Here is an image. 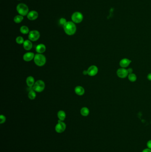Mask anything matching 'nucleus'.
Masks as SVG:
<instances>
[{
  "mask_svg": "<svg viewBox=\"0 0 151 152\" xmlns=\"http://www.w3.org/2000/svg\"><path fill=\"white\" fill-rule=\"evenodd\" d=\"M63 27L65 32L68 35L71 36L76 33V26L75 23L73 21H67Z\"/></svg>",
  "mask_w": 151,
  "mask_h": 152,
  "instance_id": "nucleus-1",
  "label": "nucleus"
},
{
  "mask_svg": "<svg viewBox=\"0 0 151 152\" xmlns=\"http://www.w3.org/2000/svg\"><path fill=\"white\" fill-rule=\"evenodd\" d=\"M34 61L36 65L39 67L43 66L46 64V57L42 54L37 53L35 55Z\"/></svg>",
  "mask_w": 151,
  "mask_h": 152,
  "instance_id": "nucleus-2",
  "label": "nucleus"
},
{
  "mask_svg": "<svg viewBox=\"0 0 151 152\" xmlns=\"http://www.w3.org/2000/svg\"><path fill=\"white\" fill-rule=\"evenodd\" d=\"M17 10L19 15L23 16H27L29 13V8L27 5L24 3L19 4L17 6Z\"/></svg>",
  "mask_w": 151,
  "mask_h": 152,
  "instance_id": "nucleus-3",
  "label": "nucleus"
},
{
  "mask_svg": "<svg viewBox=\"0 0 151 152\" xmlns=\"http://www.w3.org/2000/svg\"><path fill=\"white\" fill-rule=\"evenodd\" d=\"M45 87V84L43 80H38L35 82L34 86L32 87L33 89L36 92H41L44 90Z\"/></svg>",
  "mask_w": 151,
  "mask_h": 152,
  "instance_id": "nucleus-4",
  "label": "nucleus"
},
{
  "mask_svg": "<svg viewBox=\"0 0 151 152\" xmlns=\"http://www.w3.org/2000/svg\"><path fill=\"white\" fill-rule=\"evenodd\" d=\"M83 16L81 13L79 12H75L71 16L72 21L75 23H80L83 21Z\"/></svg>",
  "mask_w": 151,
  "mask_h": 152,
  "instance_id": "nucleus-5",
  "label": "nucleus"
},
{
  "mask_svg": "<svg viewBox=\"0 0 151 152\" xmlns=\"http://www.w3.org/2000/svg\"><path fill=\"white\" fill-rule=\"evenodd\" d=\"M40 33L36 30L31 31L29 33V39L32 41H37L40 38Z\"/></svg>",
  "mask_w": 151,
  "mask_h": 152,
  "instance_id": "nucleus-6",
  "label": "nucleus"
},
{
  "mask_svg": "<svg viewBox=\"0 0 151 152\" xmlns=\"http://www.w3.org/2000/svg\"><path fill=\"white\" fill-rule=\"evenodd\" d=\"M66 128V124L63 122V121H61L60 120H59L58 121L57 124L56 125L55 127V130L57 133H62Z\"/></svg>",
  "mask_w": 151,
  "mask_h": 152,
  "instance_id": "nucleus-7",
  "label": "nucleus"
},
{
  "mask_svg": "<svg viewBox=\"0 0 151 152\" xmlns=\"http://www.w3.org/2000/svg\"><path fill=\"white\" fill-rule=\"evenodd\" d=\"M117 74L118 77L121 78H125L128 77L129 73L128 72L127 69L126 68H121L117 69Z\"/></svg>",
  "mask_w": 151,
  "mask_h": 152,
  "instance_id": "nucleus-8",
  "label": "nucleus"
},
{
  "mask_svg": "<svg viewBox=\"0 0 151 152\" xmlns=\"http://www.w3.org/2000/svg\"><path fill=\"white\" fill-rule=\"evenodd\" d=\"M98 71L99 69L96 65H91L87 69L88 75L91 77H93L97 75Z\"/></svg>",
  "mask_w": 151,
  "mask_h": 152,
  "instance_id": "nucleus-9",
  "label": "nucleus"
},
{
  "mask_svg": "<svg viewBox=\"0 0 151 152\" xmlns=\"http://www.w3.org/2000/svg\"><path fill=\"white\" fill-rule=\"evenodd\" d=\"M39 16V14L36 11L32 10L30 11L28 14V19L30 21H34Z\"/></svg>",
  "mask_w": 151,
  "mask_h": 152,
  "instance_id": "nucleus-10",
  "label": "nucleus"
},
{
  "mask_svg": "<svg viewBox=\"0 0 151 152\" xmlns=\"http://www.w3.org/2000/svg\"><path fill=\"white\" fill-rule=\"evenodd\" d=\"M35 56V55L33 53L28 52L24 55L23 59L25 62H30L33 59H34Z\"/></svg>",
  "mask_w": 151,
  "mask_h": 152,
  "instance_id": "nucleus-11",
  "label": "nucleus"
},
{
  "mask_svg": "<svg viewBox=\"0 0 151 152\" xmlns=\"http://www.w3.org/2000/svg\"><path fill=\"white\" fill-rule=\"evenodd\" d=\"M132 61L127 58H123L119 62V65L121 68H126L129 66V65L131 63Z\"/></svg>",
  "mask_w": 151,
  "mask_h": 152,
  "instance_id": "nucleus-12",
  "label": "nucleus"
},
{
  "mask_svg": "<svg viewBox=\"0 0 151 152\" xmlns=\"http://www.w3.org/2000/svg\"><path fill=\"white\" fill-rule=\"evenodd\" d=\"M46 47L44 44H40L37 45L36 48V51L38 53H44L46 51Z\"/></svg>",
  "mask_w": 151,
  "mask_h": 152,
  "instance_id": "nucleus-13",
  "label": "nucleus"
},
{
  "mask_svg": "<svg viewBox=\"0 0 151 152\" xmlns=\"http://www.w3.org/2000/svg\"><path fill=\"white\" fill-rule=\"evenodd\" d=\"M23 47L24 49L26 50H30L32 48V41L29 40H26L24 41L23 43Z\"/></svg>",
  "mask_w": 151,
  "mask_h": 152,
  "instance_id": "nucleus-14",
  "label": "nucleus"
},
{
  "mask_svg": "<svg viewBox=\"0 0 151 152\" xmlns=\"http://www.w3.org/2000/svg\"><path fill=\"white\" fill-rule=\"evenodd\" d=\"M75 91L76 94L79 96H82L85 93V89L81 86H77L75 87Z\"/></svg>",
  "mask_w": 151,
  "mask_h": 152,
  "instance_id": "nucleus-15",
  "label": "nucleus"
},
{
  "mask_svg": "<svg viewBox=\"0 0 151 152\" xmlns=\"http://www.w3.org/2000/svg\"><path fill=\"white\" fill-rule=\"evenodd\" d=\"M26 83L29 87H32L35 83V81L34 77L32 76L28 77L26 79Z\"/></svg>",
  "mask_w": 151,
  "mask_h": 152,
  "instance_id": "nucleus-16",
  "label": "nucleus"
},
{
  "mask_svg": "<svg viewBox=\"0 0 151 152\" xmlns=\"http://www.w3.org/2000/svg\"><path fill=\"white\" fill-rule=\"evenodd\" d=\"M57 116L60 120L61 121H63L66 118V113H65L64 111H63V110H60L58 112Z\"/></svg>",
  "mask_w": 151,
  "mask_h": 152,
  "instance_id": "nucleus-17",
  "label": "nucleus"
},
{
  "mask_svg": "<svg viewBox=\"0 0 151 152\" xmlns=\"http://www.w3.org/2000/svg\"><path fill=\"white\" fill-rule=\"evenodd\" d=\"M80 113L82 116H87L89 114L90 110H89L88 108L86 107H84L81 109Z\"/></svg>",
  "mask_w": 151,
  "mask_h": 152,
  "instance_id": "nucleus-18",
  "label": "nucleus"
},
{
  "mask_svg": "<svg viewBox=\"0 0 151 152\" xmlns=\"http://www.w3.org/2000/svg\"><path fill=\"white\" fill-rule=\"evenodd\" d=\"M36 96V91L32 89L29 90V92L28 94V97L30 100H34L35 99Z\"/></svg>",
  "mask_w": 151,
  "mask_h": 152,
  "instance_id": "nucleus-19",
  "label": "nucleus"
},
{
  "mask_svg": "<svg viewBox=\"0 0 151 152\" xmlns=\"http://www.w3.org/2000/svg\"><path fill=\"white\" fill-rule=\"evenodd\" d=\"M20 32L23 34H27L30 32L29 28L25 26H22L20 28Z\"/></svg>",
  "mask_w": 151,
  "mask_h": 152,
  "instance_id": "nucleus-20",
  "label": "nucleus"
},
{
  "mask_svg": "<svg viewBox=\"0 0 151 152\" xmlns=\"http://www.w3.org/2000/svg\"><path fill=\"white\" fill-rule=\"evenodd\" d=\"M24 20V17L20 15L16 16L14 18V21L16 23H20Z\"/></svg>",
  "mask_w": 151,
  "mask_h": 152,
  "instance_id": "nucleus-21",
  "label": "nucleus"
},
{
  "mask_svg": "<svg viewBox=\"0 0 151 152\" xmlns=\"http://www.w3.org/2000/svg\"><path fill=\"white\" fill-rule=\"evenodd\" d=\"M128 77L129 80H130L131 82H135L136 81L137 79V77L135 74L133 73L129 74L128 76Z\"/></svg>",
  "mask_w": 151,
  "mask_h": 152,
  "instance_id": "nucleus-22",
  "label": "nucleus"
},
{
  "mask_svg": "<svg viewBox=\"0 0 151 152\" xmlns=\"http://www.w3.org/2000/svg\"><path fill=\"white\" fill-rule=\"evenodd\" d=\"M16 42L18 44H23L24 41V38L23 37H21V36H18V37H17V38H16Z\"/></svg>",
  "mask_w": 151,
  "mask_h": 152,
  "instance_id": "nucleus-23",
  "label": "nucleus"
},
{
  "mask_svg": "<svg viewBox=\"0 0 151 152\" xmlns=\"http://www.w3.org/2000/svg\"><path fill=\"white\" fill-rule=\"evenodd\" d=\"M67 22V21H66V19L64 18H63V17H62V18H60V21H59V22H60V25L63 26H64L65 24H66Z\"/></svg>",
  "mask_w": 151,
  "mask_h": 152,
  "instance_id": "nucleus-24",
  "label": "nucleus"
},
{
  "mask_svg": "<svg viewBox=\"0 0 151 152\" xmlns=\"http://www.w3.org/2000/svg\"><path fill=\"white\" fill-rule=\"evenodd\" d=\"M6 121V118L3 115H1L0 116V123L2 124L5 122Z\"/></svg>",
  "mask_w": 151,
  "mask_h": 152,
  "instance_id": "nucleus-25",
  "label": "nucleus"
},
{
  "mask_svg": "<svg viewBox=\"0 0 151 152\" xmlns=\"http://www.w3.org/2000/svg\"><path fill=\"white\" fill-rule=\"evenodd\" d=\"M147 146L148 147V148L151 149V140H149L147 143Z\"/></svg>",
  "mask_w": 151,
  "mask_h": 152,
  "instance_id": "nucleus-26",
  "label": "nucleus"
},
{
  "mask_svg": "<svg viewBox=\"0 0 151 152\" xmlns=\"http://www.w3.org/2000/svg\"><path fill=\"white\" fill-rule=\"evenodd\" d=\"M127 71L128 73H129V74H132V73H132V72H133V69H132V68H129L128 69Z\"/></svg>",
  "mask_w": 151,
  "mask_h": 152,
  "instance_id": "nucleus-27",
  "label": "nucleus"
},
{
  "mask_svg": "<svg viewBox=\"0 0 151 152\" xmlns=\"http://www.w3.org/2000/svg\"><path fill=\"white\" fill-rule=\"evenodd\" d=\"M142 152H151V149L146 148V149H144Z\"/></svg>",
  "mask_w": 151,
  "mask_h": 152,
  "instance_id": "nucleus-28",
  "label": "nucleus"
},
{
  "mask_svg": "<svg viewBox=\"0 0 151 152\" xmlns=\"http://www.w3.org/2000/svg\"><path fill=\"white\" fill-rule=\"evenodd\" d=\"M147 78L148 80L151 81V73H150L148 74L147 76Z\"/></svg>",
  "mask_w": 151,
  "mask_h": 152,
  "instance_id": "nucleus-29",
  "label": "nucleus"
},
{
  "mask_svg": "<svg viewBox=\"0 0 151 152\" xmlns=\"http://www.w3.org/2000/svg\"><path fill=\"white\" fill-rule=\"evenodd\" d=\"M83 75H87L88 74V72H87V70H84L83 71Z\"/></svg>",
  "mask_w": 151,
  "mask_h": 152,
  "instance_id": "nucleus-30",
  "label": "nucleus"
},
{
  "mask_svg": "<svg viewBox=\"0 0 151 152\" xmlns=\"http://www.w3.org/2000/svg\"><path fill=\"white\" fill-rule=\"evenodd\" d=\"M18 1H20V0H18Z\"/></svg>",
  "mask_w": 151,
  "mask_h": 152,
  "instance_id": "nucleus-31",
  "label": "nucleus"
}]
</instances>
